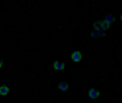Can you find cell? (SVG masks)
Listing matches in <instances>:
<instances>
[{"mask_svg":"<svg viewBox=\"0 0 122 103\" xmlns=\"http://www.w3.org/2000/svg\"><path fill=\"white\" fill-rule=\"evenodd\" d=\"M82 59V54H81V52H74V53L72 54V60L73 62H81Z\"/></svg>","mask_w":122,"mask_h":103,"instance_id":"obj_1","label":"cell"},{"mask_svg":"<svg viewBox=\"0 0 122 103\" xmlns=\"http://www.w3.org/2000/svg\"><path fill=\"white\" fill-rule=\"evenodd\" d=\"M88 95H89V98L96 99V98H98L99 92H98L97 89H89V92H88Z\"/></svg>","mask_w":122,"mask_h":103,"instance_id":"obj_2","label":"cell"},{"mask_svg":"<svg viewBox=\"0 0 122 103\" xmlns=\"http://www.w3.org/2000/svg\"><path fill=\"white\" fill-rule=\"evenodd\" d=\"M54 69H57V71L64 69V63H62V62H55L54 63Z\"/></svg>","mask_w":122,"mask_h":103,"instance_id":"obj_3","label":"cell"},{"mask_svg":"<svg viewBox=\"0 0 122 103\" xmlns=\"http://www.w3.org/2000/svg\"><path fill=\"white\" fill-rule=\"evenodd\" d=\"M58 88L61 91H67L68 89V83L67 82H61V83L58 84Z\"/></svg>","mask_w":122,"mask_h":103,"instance_id":"obj_4","label":"cell"},{"mask_svg":"<svg viewBox=\"0 0 122 103\" xmlns=\"http://www.w3.org/2000/svg\"><path fill=\"white\" fill-rule=\"evenodd\" d=\"M8 93H9V88L6 86H1V87H0V94H1V95H6Z\"/></svg>","mask_w":122,"mask_h":103,"instance_id":"obj_5","label":"cell"},{"mask_svg":"<svg viewBox=\"0 0 122 103\" xmlns=\"http://www.w3.org/2000/svg\"><path fill=\"white\" fill-rule=\"evenodd\" d=\"M110 28V24L107 23V21H103V23H101V29L102 30H105V29H108Z\"/></svg>","mask_w":122,"mask_h":103,"instance_id":"obj_6","label":"cell"},{"mask_svg":"<svg viewBox=\"0 0 122 103\" xmlns=\"http://www.w3.org/2000/svg\"><path fill=\"white\" fill-rule=\"evenodd\" d=\"M113 20H114V18H113L112 15H107V16H106V20H105V21H107V23H108V24H111V23H112Z\"/></svg>","mask_w":122,"mask_h":103,"instance_id":"obj_7","label":"cell"},{"mask_svg":"<svg viewBox=\"0 0 122 103\" xmlns=\"http://www.w3.org/2000/svg\"><path fill=\"white\" fill-rule=\"evenodd\" d=\"M93 27H94L96 30H101V23H99V21H96L93 24Z\"/></svg>","mask_w":122,"mask_h":103,"instance_id":"obj_8","label":"cell"},{"mask_svg":"<svg viewBox=\"0 0 122 103\" xmlns=\"http://www.w3.org/2000/svg\"><path fill=\"white\" fill-rule=\"evenodd\" d=\"M97 35L103 36V35H105V30H102V29H101V30H98V34H97Z\"/></svg>","mask_w":122,"mask_h":103,"instance_id":"obj_9","label":"cell"},{"mask_svg":"<svg viewBox=\"0 0 122 103\" xmlns=\"http://www.w3.org/2000/svg\"><path fill=\"white\" fill-rule=\"evenodd\" d=\"M1 65H3V62H1V60H0V67H1Z\"/></svg>","mask_w":122,"mask_h":103,"instance_id":"obj_10","label":"cell"}]
</instances>
